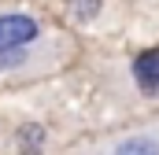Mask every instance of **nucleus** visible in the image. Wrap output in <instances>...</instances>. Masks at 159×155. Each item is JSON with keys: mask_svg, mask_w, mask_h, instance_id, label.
<instances>
[{"mask_svg": "<svg viewBox=\"0 0 159 155\" xmlns=\"http://www.w3.org/2000/svg\"><path fill=\"white\" fill-rule=\"evenodd\" d=\"M100 155H159V122L156 126H144V129H129L111 137Z\"/></svg>", "mask_w": 159, "mask_h": 155, "instance_id": "1", "label": "nucleus"}, {"mask_svg": "<svg viewBox=\"0 0 159 155\" xmlns=\"http://www.w3.org/2000/svg\"><path fill=\"white\" fill-rule=\"evenodd\" d=\"M129 74H133V85H137L141 96L159 100V48H144V52H137Z\"/></svg>", "mask_w": 159, "mask_h": 155, "instance_id": "3", "label": "nucleus"}, {"mask_svg": "<svg viewBox=\"0 0 159 155\" xmlns=\"http://www.w3.org/2000/svg\"><path fill=\"white\" fill-rule=\"evenodd\" d=\"M19 155H44V129L37 122H26L19 129Z\"/></svg>", "mask_w": 159, "mask_h": 155, "instance_id": "4", "label": "nucleus"}, {"mask_svg": "<svg viewBox=\"0 0 159 155\" xmlns=\"http://www.w3.org/2000/svg\"><path fill=\"white\" fill-rule=\"evenodd\" d=\"M67 7H70V19H78V22H93L96 15H100V0H67Z\"/></svg>", "mask_w": 159, "mask_h": 155, "instance_id": "5", "label": "nucleus"}, {"mask_svg": "<svg viewBox=\"0 0 159 155\" xmlns=\"http://www.w3.org/2000/svg\"><path fill=\"white\" fill-rule=\"evenodd\" d=\"M41 37V22L30 11H7L0 15V48H26Z\"/></svg>", "mask_w": 159, "mask_h": 155, "instance_id": "2", "label": "nucleus"}]
</instances>
